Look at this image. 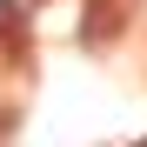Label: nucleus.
<instances>
[{"mask_svg":"<svg viewBox=\"0 0 147 147\" xmlns=\"http://www.w3.org/2000/svg\"><path fill=\"white\" fill-rule=\"evenodd\" d=\"M120 20H127V7H120V0H94L87 20H80V40H94V47L114 40V34H120Z\"/></svg>","mask_w":147,"mask_h":147,"instance_id":"f257e3e1","label":"nucleus"},{"mask_svg":"<svg viewBox=\"0 0 147 147\" xmlns=\"http://www.w3.org/2000/svg\"><path fill=\"white\" fill-rule=\"evenodd\" d=\"M20 34V7H13V0H0V40H13Z\"/></svg>","mask_w":147,"mask_h":147,"instance_id":"f03ea898","label":"nucleus"},{"mask_svg":"<svg viewBox=\"0 0 147 147\" xmlns=\"http://www.w3.org/2000/svg\"><path fill=\"white\" fill-rule=\"evenodd\" d=\"M140 147H147V140H140Z\"/></svg>","mask_w":147,"mask_h":147,"instance_id":"7ed1b4c3","label":"nucleus"}]
</instances>
